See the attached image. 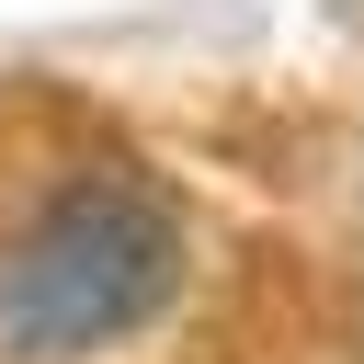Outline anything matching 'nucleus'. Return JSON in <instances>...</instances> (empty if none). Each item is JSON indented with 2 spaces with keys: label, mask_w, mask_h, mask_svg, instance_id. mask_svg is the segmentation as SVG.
Here are the masks:
<instances>
[{
  "label": "nucleus",
  "mask_w": 364,
  "mask_h": 364,
  "mask_svg": "<svg viewBox=\"0 0 364 364\" xmlns=\"http://www.w3.org/2000/svg\"><path fill=\"white\" fill-rule=\"evenodd\" d=\"M182 284V205L136 171L57 182L0 250V341L11 353H102L148 330Z\"/></svg>",
  "instance_id": "1"
}]
</instances>
